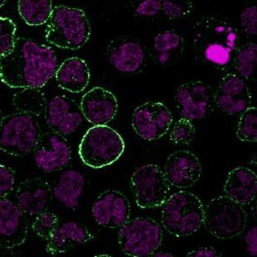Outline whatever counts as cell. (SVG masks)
Wrapping results in <instances>:
<instances>
[{"instance_id":"obj_1","label":"cell","mask_w":257,"mask_h":257,"mask_svg":"<svg viewBox=\"0 0 257 257\" xmlns=\"http://www.w3.org/2000/svg\"><path fill=\"white\" fill-rule=\"evenodd\" d=\"M58 67L52 48L28 38H17L13 48L0 57V81L12 88H43Z\"/></svg>"},{"instance_id":"obj_2","label":"cell","mask_w":257,"mask_h":257,"mask_svg":"<svg viewBox=\"0 0 257 257\" xmlns=\"http://www.w3.org/2000/svg\"><path fill=\"white\" fill-rule=\"evenodd\" d=\"M239 43V31L224 19L205 16L194 26L193 50L197 59L219 69L231 64Z\"/></svg>"},{"instance_id":"obj_3","label":"cell","mask_w":257,"mask_h":257,"mask_svg":"<svg viewBox=\"0 0 257 257\" xmlns=\"http://www.w3.org/2000/svg\"><path fill=\"white\" fill-rule=\"evenodd\" d=\"M91 26L84 11L68 6H55L48 20L46 39L62 49L78 50L90 37Z\"/></svg>"},{"instance_id":"obj_4","label":"cell","mask_w":257,"mask_h":257,"mask_svg":"<svg viewBox=\"0 0 257 257\" xmlns=\"http://www.w3.org/2000/svg\"><path fill=\"white\" fill-rule=\"evenodd\" d=\"M204 207L200 198L188 191L170 196L163 204L162 224L168 233L176 237L192 235L203 223Z\"/></svg>"},{"instance_id":"obj_5","label":"cell","mask_w":257,"mask_h":257,"mask_svg":"<svg viewBox=\"0 0 257 257\" xmlns=\"http://www.w3.org/2000/svg\"><path fill=\"white\" fill-rule=\"evenodd\" d=\"M125 145L120 135L108 125L88 128L80 142L78 154L82 162L93 169H100L117 162Z\"/></svg>"},{"instance_id":"obj_6","label":"cell","mask_w":257,"mask_h":257,"mask_svg":"<svg viewBox=\"0 0 257 257\" xmlns=\"http://www.w3.org/2000/svg\"><path fill=\"white\" fill-rule=\"evenodd\" d=\"M41 135L38 121L28 113H11L0 119V150L11 157L33 152Z\"/></svg>"},{"instance_id":"obj_7","label":"cell","mask_w":257,"mask_h":257,"mask_svg":"<svg viewBox=\"0 0 257 257\" xmlns=\"http://www.w3.org/2000/svg\"><path fill=\"white\" fill-rule=\"evenodd\" d=\"M247 220V213L241 204L227 195L211 199L204 208L203 224L218 239H233L242 234Z\"/></svg>"},{"instance_id":"obj_8","label":"cell","mask_w":257,"mask_h":257,"mask_svg":"<svg viewBox=\"0 0 257 257\" xmlns=\"http://www.w3.org/2000/svg\"><path fill=\"white\" fill-rule=\"evenodd\" d=\"M162 227L150 218H137L126 222L118 231V244L128 256H151L161 246Z\"/></svg>"},{"instance_id":"obj_9","label":"cell","mask_w":257,"mask_h":257,"mask_svg":"<svg viewBox=\"0 0 257 257\" xmlns=\"http://www.w3.org/2000/svg\"><path fill=\"white\" fill-rule=\"evenodd\" d=\"M131 182L136 202L140 208L161 207L170 197L169 182L157 165L147 164L137 167Z\"/></svg>"},{"instance_id":"obj_10","label":"cell","mask_w":257,"mask_h":257,"mask_svg":"<svg viewBox=\"0 0 257 257\" xmlns=\"http://www.w3.org/2000/svg\"><path fill=\"white\" fill-rule=\"evenodd\" d=\"M173 120V114L167 106L161 102L148 101L135 109L132 123L142 139L152 142L168 133Z\"/></svg>"},{"instance_id":"obj_11","label":"cell","mask_w":257,"mask_h":257,"mask_svg":"<svg viewBox=\"0 0 257 257\" xmlns=\"http://www.w3.org/2000/svg\"><path fill=\"white\" fill-rule=\"evenodd\" d=\"M33 152L36 166L47 173L64 168L72 158L67 140L52 131L41 135Z\"/></svg>"},{"instance_id":"obj_12","label":"cell","mask_w":257,"mask_h":257,"mask_svg":"<svg viewBox=\"0 0 257 257\" xmlns=\"http://www.w3.org/2000/svg\"><path fill=\"white\" fill-rule=\"evenodd\" d=\"M174 99L183 118L190 121L199 120L205 118L209 112L212 93L205 82L193 80L178 87Z\"/></svg>"},{"instance_id":"obj_13","label":"cell","mask_w":257,"mask_h":257,"mask_svg":"<svg viewBox=\"0 0 257 257\" xmlns=\"http://www.w3.org/2000/svg\"><path fill=\"white\" fill-rule=\"evenodd\" d=\"M146 50L142 43L128 36H119L111 40L106 48L108 63L121 73H135L144 64Z\"/></svg>"},{"instance_id":"obj_14","label":"cell","mask_w":257,"mask_h":257,"mask_svg":"<svg viewBox=\"0 0 257 257\" xmlns=\"http://www.w3.org/2000/svg\"><path fill=\"white\" fill-rule=\"evenodd\" d=\"M28 220L17 203L8 198L0 200V247L21 246L28 237Z\"/></svg>"},{"instance_id":"obj_15","label":"cell","mask_w":257,"mask_h":257,"mask_svg":"<svg viewBox=\"0 0 257 257\" xmlns=\"http://www.w3.org/2000/svg\"><path fill=\"white\" fill-rule=\"evenodd\" d=\"M131 204L123 193L116 190H107L98 196L92 208L94 221L108 229L120 228L128 221Z\"/></svg>"},{"instance_id":"obj_16","label":"cell","mask_w":257,"mask_h":257,"mask_svg":"<svg viewBox=\"0 0 257 257\" xmlns=\"http://www.w3.org/2000/svg\"><path fill=\"white\" fill-rule=\"evenodd\" d=\"M80 106L67 96H55L47 103L45 111L46 122L52 132L62 136L77 132L82 122Z\"/></svg>"},{"instance_id":"obj_17","label":"cell","mask_w":257,"mask_h":257,"mask_svg":"<svg viewBox=\"0 0 257 257\" xmlns=\"http://www.w3.org/2000/svg\"><path fill=\"white\" fill-rule=\"evenodd\" d=\"M217 107L230 115L242 113L251 103V93L244 78L229 73L219 82L213 94Z\"/></svg>"},{"instance_id":"obj_18","label":"cell","mask_w":257,"mask_h":257,"mask_svg":"<svg viewBox=\"0 0 257 257\" xmlns=\"http://www.w3.org/2000/svg\"><path fill=\"white\" fill-rule=\"evenodd\" d=\"M164 173L171 185L182 189L189 188L200 179L202 167L196 155L185 150H179L167 157Z\"/></svg>"},{"instance_id":"obj_19","label":"cell","mask_w":257,"mask_h":257,"mask_svg":"<svg viewBox=\"0 0 257 257\" xmlns=\"http://www.w3.org/2000/svg\"><path fill=\"white\" fill-rule=\"evenodd\" d=\"M82 115L93 125H105L118 112V100L113 93L95 87L82 96L80 103Z\"/></svg>"},{"instance_id":"obj_20","label":"cell","mask_w":257,"mask_h":257,"mask_svg":"<svg viewBox=\"0 0 257 257\" xmlns=\"http://www.w3.org/2000/svg\"><path fill=\"white\" fill-rule=\"evenodd\" d=\"M16 197V203L24 213L33 216L47 210L52 201V188L42 178H29L20 184Z\"/></svg>"},{"instance_id":"obj_21","label":"cell","mask_w":257,"mask_h":257,"mask_svg":"<svg viewBox=\"0 0 257 257\" xmlns=\"http://www.w3.org/2000/svg\"><path fill=\"white\" fill-rule=\"evenodd\" d=\"M93 238L84 225L75 221L65 222L58 224L47 239V251L52 255L65 253L76 245L87 244Z\"/></svg>"},{"instance_id":"obj_22","label":"cell","mask_w":257,"mask_h":257,"mask_svg":"<svg viewBox=\"0 0 257 257\" xmlns=\"http://www.w3.org/2000/svg\"><path fill=\"white\" fill-rule=\"evenodd\" d=\"M185 41L180 33L167 30L157 34L153 38L151 57L157 64L171 66L183 57Z\"/></svg>"},{"instance_id":"obj_23","label":"cell","mask_w":257,"mask_h":257,"mask_svg":"<svg viewBox=\"0 0 257 257\" xmlns=\"http://www.w3.org/2000/svg\"><path fill=\"white\" fill-rule=\"evenodd\" d=\"M224 191L236 203L241 205L249 204L256 196V174L247 167L234 168L227 176Z\"/></svg>"},{"instance_id":"obj_24","label":"cell","mask_w":257,"mask_h":257,"mask_svg":"<svg viewBox=\"0 0 257 257\" xmlns=\"http://www.w3.org/2000/svg\"><path fill=\"white\" fill-rule=\"evenodd\" d=\"M55 76L59 88L73 93H82L90 81L87 62L77 57H70L62 62Z\"/></svg>"},{"instance_id":"obj_25","label":"cell","mask_w":257,"mask_h":257,"mask_svg":"<svg viewBox=\"0 0 257 257\" xmlns=\"http://www.w3.org/2000/svg\"><path fill=\"white\" fill-rule=\"evenodd\" d=\"M86 179L76 170H67L62 173L53 189V195L60 203L74 210L79 206L80 197L84 190Z\"/></svg>"},{"instance_id":"obj_26","label":"cell","mask_w":257,"mask_h":257,"mask_svg":"<svg viewBox=\"0 0 257 257\" xmlns=\"http://www.w3.org/2000/svg\"><path fill=\"white\" fill-rule=\"evenodd\" d=\"M52 10V0H19V14L30 26H40L47 23Z\"/></svg>"},{"instance_id":"obj_27","label":"cell","mask_w":257,"mask_h":257,"mask_svg":"<svg viewBox=\"0 0 257 257\" xmlns=\"http://www.w3.org/2000/svg\"><path fill=\"white\" fill-rule=\"evenodd\" d=\"M13 104L21 113L41 116L45 114L47 102L40 88H24L14 95Z\"/></svg>"},{"instance_id":"obj_28","label":"cell","mask_w":257,"mask_h":257,"mask_svg":"<svg viewBox=\"0 0 257 257\" xmlns=\"http://www.w3.org/2000/svg\"><path fill=\"white\" fill-rule=\"evenodd\" d=\"M257 46L254 43L244 45L236 50L234 66L237 75L244 79H249L254 74L256 67Z\"/></svg>"},{"instance_id":"obj_29","label":"cell","mask_w":257,"mask_h":257,"mask_svg":"<svg viewBox=\"0 0 257 257\" xmlns=\"http://www.w3.org/2000/svg\"><path fill=\"white\" fill-rule=\"evenodd\" d=\"M236 137L244 142H257V108L248 107L239 118Z\"/></svg>"},{"instance_id":"obj_30","label":"cell","mask_w":257,"mask_h":257,"mask_svg":"<svg viewBox=\"0 0 257 257\" xmlns=\"http://www.w3.org/2000/svg\"><path fill=\"white\" fill-rule=\"evenodd\" d=\"M57 225V215L51 212L44 211L36 215L32 224V230L39 238L47 240Z\"/></svg>"},{"instance_id":"obj_31","label":"cell","mask_w":257,"mask_h":257,"mask_svg":"<svg viewBox=\"0 0 257 257\" xmlns=\"http://www.w3.org/2000/svg\"><path fill=\"white\" fill-rule=\"evenodd\" d=\"M195 136V128L190 120L182 118L176 122L170 133V140L173 144L186 146L193 142Z\"/></svg>"},{"instance_id":"obj_32","label":"cell","mask_w":257,"mask_h":257,"mask_svg":"<svg viewBox=\"0 0 257 257\" xmlns=\"http://www.w3.org/2000/svg\"><path fill=\"white\" fill-rule=\"evenodd\" d=\"M193 0H162V11L169 20H180L193 11Z\"/></svg>"},{"instance_id":"obj_33","label":"cell","mask_w":257,"mask_h":257,"mask_svg":"<svg viewBox=\"0 0 257 257\" xmlns=\"http://www.w3.org/2000/svg\"><path fill=\"white\" fill-rule=\"evenodd\" d=\"M16 24L11 19L0 17V57L7 54L16 42Z\"/></svg>"},{"instance_id":"obj_34","label":"cell","mask_w":257,"mask_h":257,"mask_svg":"<svg viewBox=\"0 0 257 257\" xmlns=\"http://www.w3.org/2000/svg\"><path fill=\"white\" fill-rule=\"evenodd\" d=\"M239 22L244 33L254 36L257 34V7L248 6L242 10L239 15Z\"/></svg>"},{"instance_id":"obj_35","label":"cell","mask_w":257,"mask_h":257,"mask_svg":"<svg viewBox=\"0 0 257 257\" xmlns=\"http://www.w3.org/2000/svg\"><path fill=\"white\" fill-rule=\"evenodd\" d=\"M15 183V171L6 165L0 164V200L6 198L12 192Z\"/></svg>"},{"instance_id":"obj_36","label":"cell","mask_w":257,"mask_h":257,"mask_svg":"<svg viewBox=\"0 0 257 257\" xmlns=\"http://www.w3.org/2000/svg\"><path fill=\"white\" fill-rule=\"evenodd\" d=\"M162 2V0H142L135 12L141 17H154L161 11Z\"/></svg>"},{"instance_id":"obj_37","label":"cell","mask_w":257,"mask_h":257,"mask_svg":"<svg viewBox=\"0 0 257 257\" xmlns=\"http://www.w3.org/2000/svg\"><path fill=\"white\" fill-rule=\"evenodd\" d=\"M247 252L251 256L257 255V227H252L244 236Z\"/></svg>"},{"instance_id":"obj_38","label":"cell","mask_w":257,"mask_h":257,"mask_svg":"<svg viewBox=\"0 0 257 257\" xmlns=\"http://www.w3.org/2000/svg\"><path fill=\"white\" fill-rule=\"evenodd\" d=\"M189 257H219L222 256V254L212 247H203L192 250L187 254Z\"/></svg>"},{"instance_id":"obj_39","label":"cell","mask_w":257,"mask_h":257,"mask_svg":"<svg viewBox=\"0 0 257 257\" xmlns=\"http://www.w3.org/2000/svg\"><path fill=\"white\" fill-rule=\"evenodd\" d=\"M152 256L156 257H173L174 256L172 253H169V252H157L155 251L153 254H152Z\"/></svg>"},{"instance_id":"obj_40","label":"cell","mask_w":257,"mask_h":257,"mask_svg":"<svg viewBox=\"0 0 257 257\" xmlns=\"http://www.w3.org/2000/svg\"><path fill=\"white\" fill-rule=\"evenodd\" d=\"M6 0H0V8L1 7H3L5 6V4H6Z\"/></svg>"}]
</instances>
